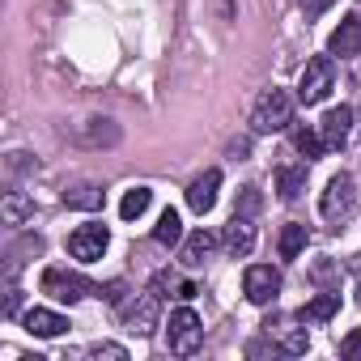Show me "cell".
Masks as SVG:
<instances>
[{
    "label": "cell",
    "instance_id": "3957f363",
    "mask_svg": "<svg viewBox=\"0 0 361 361\" xmlns=\"http://www.w3.org/2000/svg\"><path fill=\"white\" fill-rule=\"evenodd\" d=\"M331 85H336V64H331V56H314V60L302 68L298 102H302V106H314V102H323V98L331 94Z\"/></svg>",
    "mask_w": 361,
    "mask_h": 361
},
{
    "label": "cell",
    "instance_id": "6da1fadb",
    "mask_svg": "<svg viewBox=\"0 0 361 361\" xmlns=\"http://www.w3.org/2000/svg\"><path fill=\"white\" fill-rule=\"evenodd\" d=\"M293 123V98L285 94V90H264L259 94V102H255V111H251V128L259 132V136H272V132H285Z\"/></svg>",
    "mask_w": 361,
    "mask_h": 361
},
{
    "label": "cell",
    "instance_id": "ba28073f",
    "mask_svg": "<svg viewBox=\"0 0 361 361\" xmlns=\"http://www.w3.org/2000/svg\"><path fill=\"white\" fill-rule=\"evenodd\" d=\"M157 310H161V293L157 289H145L128 310H123V323H128V331H136V336H149L153 327H157Z\"/></svg>",
    "mask_w": 361,
    "mask_h": 361
},
{
    "label": "cell",
    "instance_id": "7402d4cb",
    "mask_svg": "<svg viewBox=\"0 0 361 361\" xmlns=\"http://www.w3.org/2000/svg\"><path fill=\"white\" fill-rule=\"evenodd\" d=\"M149 200H153V192H149V188H132V192L119 200V217H123V221H136V217L149 209Z\"/></svg>",
    "mask_w": 361,
    "mask_h": 361
},
{
    "label": "cell",
    "instance_id": "cb8c5ba5",
    "mask_svg": "<svg viewBox=\"0 0 361 361\" xmlns=\"http://www.w3.org/2000/svg\"><path fill=\"white\" fill-rule=\"evenodd\" d=\"M90 357H94V361H128V348H123V344H94Z\"/></svg>",
    "mask_w": 361,
    "mask_h": 361
},
{
    "label": "cell",
    "instance_id": "4fadbf2b",
    "mask_svg": "<svg viewBox=\"0 0 361 361\" xmlns=\"http://www.w3.org/2000/svg\"><path fill=\"white\" fill-rule=\"evenodd\" d=\"M264 336L281 344V353H306V327H293L289 319H268L264 323Z\"/></svg>",
    "mask_w": 361,
    "mask_h": 361
},
{
    "label": "cell",
    "instance_id": "83f0119b",
    "mask_svg": "<svg viewBox=\"0 0 361 361\" xmlns=\"http://www.w3.org/2000/svg\"><path fill=\"white\" fill-rule=\"evenodd\" d=\"M327 5H331V0H319V9H327Z\"/></svg>",
    "mask_w": 361,
    "mask_h": 361
},
{
    "label": "cell",
    "instance_id": "5bb4252c",
    "mask_svg": "<svg viewBox=\"0 0 361 361\" xmlns=\"http://www.w3.org/2000/svg\"><path fill=\"white\" fill-rule=\"evenodd\" d=\"M327 51H331V56H340V60L357 56V51H361V18H344V22L331 30Z\"/></svg>",
    "mask_w": 361,
    "mask_h": 361
},
{
    "label": "cell",
    "instance_id": "ac0fdd59",
    "mask_svg": "<svg viewBox=\"0 0 361 361\" xmlns=\"http://www.w3.org/2000/svg\"><path fill=\"white\" fill-rule=\"evenodd\" d=\"M213 247H217V238H213L209 230H196V234L183 243V264H192V268H196V264H204V259L213 255Z\"/></svg>",
    "mask_w": 361,
    "mask_h": 361
},
{
    "label": "cell",
    "instance_id": "e0dca14e",
    "mask_svg": "<svg viewBox=\"0 0 361 361\" xmlns=\"http://www.w3.org/2000/svg\"><path fill=\"white\" fill-rule=\"evenodd\" d=\"M306 226H298V221H289L285 230H281V238H276V247H281V259H298L302 251H306Z\"/></svg>",
    "mask_w": 361,
    "mask_h": 361
},
{
    "label": "cell",
    "instance_id": "9a60e30c",
    "mask_svg": "<svg viewBox=\"0 0 361 361\" xmlns=\"http://www.w3.org/2000/svg\"><path fill=\"white\" fill-rule=\"evenodd\" d=\"M336 310H340V293H319L298 310V323H327Z\"/></svg>",
    "mask_w": 361,
    "mask_h": 361
},
{
    "label": "cell",
    "instance_id": "9c48e42d",
    "mask_svg": "<svg viewBox=\"0 0 361 361\" xmlns=\"http://www.w3.org/2000/svg\"><path fill=\"white\" fill-rule=\"evenodd\" d=\"M348 132H353V106H331V111L319 119V136H323L327 149H344Z\"/></svg>",
    "mask_w": 361,
    "mask_h": 361
},
{
    "label": "cell",
    "instance_id": "7a4b0ae2",
    "mask_svg": "<svg viewBox=\"0 0 361 361\" xmlns=\"http://www.w3.org/2000/svg\"><path fill=\"white\" fill-rule=\"evenodd\" d=\"M200 340H204L200 314H196L192 306H178V310L170 314V323H166V348H170L174 357H192V353L200 348Z\"/></svg>",
    "mask_w": 361,
    "mask_h": 361
},
{
    "label": "cell",
    "instance_id": "7c38bea8",
    "mask_svg": "<svg viewBox=\"0 0 361 361\" xmlns=\"http://www.w3.org/2000/svg\"><path fill=\"white\" fill-rule=\"evenodd\" d=\"M26 331L30 336H39V340H56V336H64L68 331V319L64 314H56V310H43V306H35V310H26Z\"/></svg>",
    "mask_w": 361,
    "mask_h": 361
},
{
    "label": "cell",
    "instance_id": "277c9868",
    "mask_svg": "<svg viewBox=\"0 0 361 361\" xmlns=\"http://www.w3.org/2000/svg\"><path fill=\"white\" fill-rule=\"evenodd\" d=\"M43 293L47 298H56V302H81V298H90V293H98V285L94 281H85V276H77V272H68V268H47L43 272Z\"/></svg>",
    "mask_w": 361,
    "mask_h": 361
},
{
    "label": "cell",
    "instance_id": "5b68a950",
    "mask_svg": "<svg viewBox=\"0 0 361 361\" xmlns=\"http://www.w3.org/2000/svg\"><path fill=\"white\" fill-rule=\"evenodd\" d=\"M353 209H357V183H353V174H336L331 183H327V192H323V200H319V213L327 221H344Z\"/></svg>",
    "mask_w": 361,
    "mask_h": 361
},
{
    "label": "cell",
    "instance_id": "8fae6325",
    "mask_svg": "<svg viewBox=\"0 0 361 361\" xmlns=\"http://www.w3.org/2000/svg\"><path fill=\"white\" fill-rule=\"evenodd\" d=\"M217 188H221V170H204V174L196 178V183L188 188V209L204 217V213L217 204Z\"/></svg>",
    "mask_w": 361,
    "mask_h": 361
},
{
    "label": "cell",
    "instance_id": "d6986e66",
    "mask_svg": "<svg viewBox=\"0 0 361 361\" xmlns=\"http://www.w3.org/2000/svg\"><path fill=\"white\" fill-rule=\"evenodd\" d=\"M64 204H68V209H102V188H94V183H77V188L64 192Z\"/></svg>",
    "mask_w": 361,
    "mask_h": 361
},
{
    "label": "cell",
    "instance_id": "8992f818",
    "mask_svg": "<svg viewBox=\"0 0 361 361\" xmlns=\"http://www.w3.org/2000/svg\"><path fill=\"white\" fill-rule=\"evenodd\" d=\"M243 293H247V302L268 306V302L281 293V272H276L272 264H251V268L243 272Z\"/></svg>",
    "mask_w": 361,
    "mask_h": 361
},
{
    "label": "cell",
    "instance_id": "52a82bcc",
    "mask_svg": "<svg viewBox=\"0 0 361 361\" xmlns=\"http://www.w3.org/2000/svg\"><path fill=\"white\" fill-rule=\"evenodd\" d=\"M106 243H111L106 226H94V221H90V226H77V230L68 234V255L81 259V264H94V259H102Z\"/></svg>",
    "mask_w": 361,
    "mask_h": 361
},
{
    "label": "cell",
    "instance_id": "484cf974",
    "mask_svg": "<svg viewBox=\"0 0 361 361\" xmlns=\"http://www.w3.org/2000/svg\"><path fill=\"white\" fill-rule=\"evenodd\" d=\"M340 353H344L348 361H361V327H357V331H348V336L340 340Z\"/></svg>",
    "mask_w": 361,
    "mask_h": 361
},
{
    "label": "cell",
    "instance_id": "30bf717a",
    "mask_svg": "<svg viewBox=\"0 0 361 361\" xmlns=\"http://www.w3.org/2000/svg\"><path fill=\"white\" fill-rule=\"evenodd\" d=\"M221 243H226V251L230 255H251L255 251V226H251V217L247 213H234L230 217V226H226V234H221Z\"/></svg>",
    "mask_w": 361,
    "mask_h": 361
},
{
    "label": "cell",
    "instance_id": "2e32d148",
    "mask_svg": "<svg viewBox=\"0 0 361 361\" xmlns=\"http://www.w3.org/2000/svg\"><path fill=\"white\" fill-rule=\"evenodd\" d=\"M276 192H281V200H298L306 192V166H281L276 170Z\"/></svg>",
    "mask_w": 361,
    "mask_h": 361
},
{
    "label": "cell",
    "instance_id": "44dd1931",
    "mask_svg": "<svg viewBox=\"0 0 361 361\" xmlns=\"http://www.w3.org/2000/svg\"><path fill=\"white\" fill-rule=\"evenodd\" d=\"M293 145H298V153H306V161H314V157H323V153H327V145H323L319 128H298V132H293Z\"/></svg>",
    "mask_w": 361,
    "mask_h": 361
},
{
    "label": "cell",
    "instance_id": "d4e9b609",
    "mask_svg": "<svg viewBox=\"0 0 361 361\" xmlns=\"http://www.w3.org/2000/svg\"><path fill=\"white\" fill-rule=\"evenodd\" d=\"M18 306H22V289L13 285V272H9V289H5V319H18Z\"/></svg>",
    "mask_w": 361,
    "mask_h": 361
},
{
    "label": "cell",
    "instance_id": "ffe728a7",
    "mask_svg": "<svg viewBox=\"0 0 361 361\" xmlns=\"http://www.w3.org/2000/svg\"><path fill=\"white\" fill-rule=\"evenodd\" d=\"M153 238H157L161 247H174L178 238H183V221H178V213H174V209H166V213L157 217V226H153Z\"/></svg>",
    "mask_w": 361,
    "mask_h": 361
},
{
    "label": "cell",
    "instance_id": "4316f807",
    "mask_svg": "<svg viewBox=\"0 0 361 361\" xmlns=\"http://www.w3.org/2000/svg\"><path fill=\"white\" fill-rule=\"evenodd\" d=\"M98 298H106V302H119V298H123V281H111V285H98Z\"/></svg>",
    "mask_w": 361,
    "mask_h": 361
},
{
    "label": "cell",
    "instance_id": "603a6c76",
    "mask_svg": "<svg viewBox=\"0 0 361 361\" xmlns=\"http://www.w3.org/2000/svg\"><path fill=\"white\" fill-rule=\"evenodd\" d=\"M26 213H30V200H26L22 192H9V196H5V221H9V226H22Z\"/></svg>",
    "mask_w": 361,
    "mask_h": 361
}]
</instances>
